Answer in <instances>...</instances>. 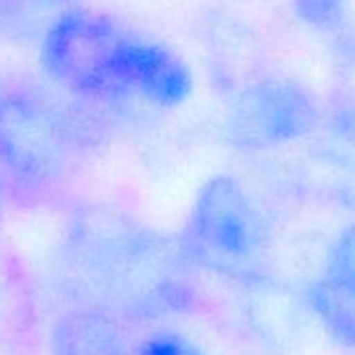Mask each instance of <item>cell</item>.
Returning a JSON list of instances; mask_svg holds the SVG:
<instances>
[{
	"label": "cell",
	"instance_id": "obj_2",
	"mask_svg": "<svg viewBox=\"0 0 355 355\" xmlns=\"http://www.w3.org/2000/svg\"><path fill=\"white\" fill-rule=\"evenodd\" d=\"M53 82L90 98L138 96L165 107L187 86V63L169 46L142 38L105 13L71 7L40 38Z\"/></svg>",
	"mask_w": 355,
	"mask_h": 355
},
{
	"label": "cell",
	"instance_id": "obj_12",
	"mask_svg": "<svg viewBox=\"0 0 355 355\" xmlns=\"http://www.w3.org/2000/svg\"><path fill=\"white\" fill-rule=\"evenodd\" d=\"M0 211H3V187H0Z\"/></svg>",
	"mask_w": 355,
	"mask_h": 355
},
{
	"label": "cell",
	"instance_id": "obj_3",
	"mask_svg": "<svg viewBox=\"0 0 355 355\" xmlns=\"http://www.w3.org/2000/svg\"><path fill=\"white\" fill-rule=\"evenodd\" d=\"M266 247L259 211L232 175L203 184L182 236L180 253L193 263L232 278L253 272Z\"/></svg>",
	"mask_w": 355,
	"mask_h": 355
},
{
	"label": "cell",
	"instance_id": "obj_10",
	"mask_svg": "<svg viewBox=\"0 0 355 355\" xmlns=\"http://www.w3.org/2000/svg\"><path fill=\"white\" fill-rule=\"evenodd\" d=\"M322 280L355 299V224L343 228L330 243Z\"/></svg>",
	"mask_w": 355,
	"mask_h": 355
},
{
	"label": "cell",
	"instance_id": "obj_13",
	"mask_svg": "<svg viewBox=\"0 0 355 355\" xmlns=\"http://www.w3.org/2000/svg\"><path fill=\"white\" fill-rule=\"evenodd\" d=\"M0 96H3V90H0Z\"/></svg>",
	"mask_w": 355,
	"mask_h": 355
},
{
	"label": "cell",
	"instance_id": "obj_9",
	"mask_svg": "<svg viewBox=\"0 0 355 355\" xmlns=\"http://www.w3.org/2000/svg\"><path fill=\"white\" fill-rule=\"evenodd\" d=\"M291 9L309 30L332 36V42L355 28L347 0H291Z\"/></svg>",
	"mask_w": 355,
	"mask_h": 355
},
{
	"label": "cell",
	"instance_id": "obj_4",
	"mask_svg": "<svg viewBox=\"0 0 355 355\" xmlns=\"http://www.w3.org/2000/svg\"><path fill=\"white\" fill-rule=\"evenodd\" d=\"M82 146L78 117L44 94L0 96V165L28 184H55Z\"/></svg>",
	"mask_w": 355,
	"mask_h": 355
},
{
	"label": "cell",
	"instance_id": "obj_8",
	"mask_svg": "<svg viewBox=\"0 0 355 355\" xmlns=\"http://www.w3.org/2000/svg\"><path fill=\"white\" fill-rule=\"evenodd\" d=\"M307 305L334 343L355 349V299L351 295L320 280L307 288Z\"/></svg>",
	"mask_w": 355,
	"mask_h": 355
},
{
	"label": "cell",
	"instance_id": "obj_7",
	"mask_svg": "<svg viewBox=\"0 0 355 355\" xmlns=\"http://www.w3.org/2000/svg\"><path fill=\"white\" fill-rule=\"evenodd\" d=\"M71 7V0H0V42L42 38L51 24Z\"/></svg>",
	"mask_w": 355,
	"mask_h": 355
},
{
	"label": "cell",
	"instance_id": "obj_5",
	"mask_svg": "<svg viewBox=\"0 0 355 355\" xmlns=\"http://www.w3.org/2000/svg\"><path fill=\"white\" fill-rule=\"evenodd\" d=\"M320 107L307 88L286 78H263L243 88L226 115L228 142L245 153H266L311 134Z\"/></svg>",
	"mask_w": 355,
	"mask_h": 355
},
{
	"label": "cell",
	"instance_id": "obj_6",
	"mask_svg": "<svg viewBox=\"0 0 355 355\" xmlns=\"http://www.w3.org/2000/svg\"><path fill=\"white\" fill-rule=\"evenodd\" d=\"M53 355H130L111 315L80 309L61 315L51 332Z\"/></svg>",
	"mask_w": 355,
	"mask_h": 355
},
{
	"label": "cell",
	"instance_id": "obj_1",
	"mask_svg": "<svg viewBox=\"0 0 355 355\" xmlns=\"http://www.w3.org/2000/svg\"><path fill=\"white\" fill-rule=\"evenodd\" d=\"M63 255L78 288L107 315L150 318L187 299L180 249L119 211H80L67 230Z\"/></svg>",
	"mask_w": 355,
	"mask_h": 355
},
{
	"label": "cell",
	"instance_id": "obj_11",
	"mask_svg": "<svg viewBox=\"0 0 355 355\" xmlns=\"http://www.w3.org/2000/svg\"><path fill=\"white\" fill-rule=\"evenodd\" d=\"M134 355H205L191 338L178 332L155 334L144 340Z\"/></svg>",
	"mask_w": 355,
	"mask_h": 355
}]
</instances>
